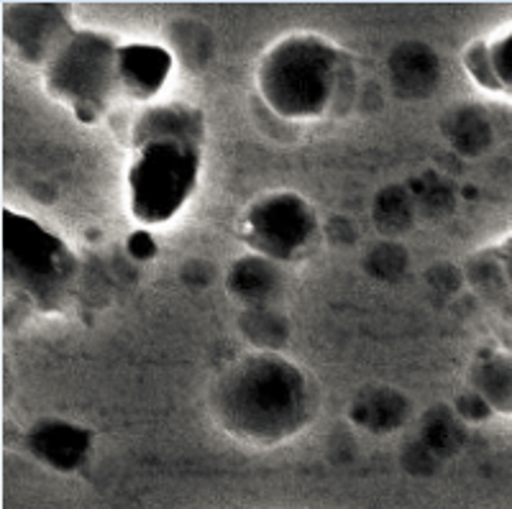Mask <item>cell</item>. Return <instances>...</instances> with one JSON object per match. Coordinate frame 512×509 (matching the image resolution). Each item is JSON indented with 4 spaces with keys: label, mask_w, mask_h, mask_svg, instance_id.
<instances>
[{
    "label": "cell",
    "mask_w": 512,
    "mask_h": 509,
    "mask_svg": "<svg viewBox=\"0 0 512 509\" xmlns=\"http://www.w3.org/2000/svg\"><path fill=\"white\" fill-rule=\"evenodd\" d=\"M472 387L492 410L512 415V356L495 353L482 359L472 371Z\"/></svg>",
    "instance_id": "cell-11"
},
{
    "label": "cell",
    "mask_w": 512,
    "mask_h": 509,
    "mask_svg": "<svg viewBox=\"0 0 512 509\" xmlns=\"http://www.w3.org/2000/svg\"><path fill=\"white\" fill-rule=\"evenodd\" d=\"M484 259H487L489 264H492V269L497 272L500 290L512 300V236H507L502 243H497V246H492L489 251H484Z\"/></svg>",
    "instance_id": "cell-12"
},
{
    "label": "cell",
    "mask_w": 512,
    "mask_h": 509,
    "mask_svg": "<svg viewBox=\"0 0 512 509\" xmlns=\"http://www.w3.org/2000/svg\"><path fill=\"white\" fill-rule=\"evenodd\" d=\"M246 249L272 261H295L318 238V215L297 192H272L244 210L239 228Z\"/></svg>",
    "instance_id": "cell-6"
},
{
    "label": "cell",
    "mask_w": 512,
    "mask_h": 509,
    "mask_svg": "<svg viewBox=\"0 0 512 509\" xmlns=\"http://www.w3.org/2000/svg\"><path fill=\"white\" fill-rule=\"evenodd\" d=\"M126 249H128V254H131V259L149 261L157 256L159 246H157V241H154L152 233L146 231V228H141V231H134L131 236H128Z\"/></svg>",
    "instance_id": "cell-13"
},
{
    "label": "cell",
    "mask_w": 512,
    "mask_h": 509,
    "mask_svg": "<svg viewBox=\"0 0 512 509\" xmlns=\"http://www.w3.org/2000/svg\"><path fill=\"white\" fill-rule=\"evenodd\" d=\"M205 149L203 110L182 100L146 105L131 128L128 210L141 226H162L198 190Z\"/></svg>",
    "instance_id": "cell-1"
},
{
    "label": "cell",
    "mask_w": 512,
    "mask_h": 509,
    "mask_svg": "<svg viewBox=\"0 0 512 509\" xmlns=\"http://www.w3.org/2000/svg\"><path fill=\"white\" fill-rule=\"evenodd\" d=\"M351 75V59L326 36L290 34L262 57L256 87L280 118L313 121L338 103Z\"/></svg>",
    "instance_id": "cell-3"
},
{
    "label": "cell",
    "mask_w": 512,
    "mask_h": 509,
    "mask_svg": "<svg viewBox=\"0 0 512 509\" xmlns=\"http://www.w3.org/2000/svg\"><path fill=\"white\" fill-rule=\"evenodd\" d=\"M318 392L280 353H251L228 366L210 389V412L236 440L274 446L310 425Z\"/></svg>",
    "instance_id": "cell-2"
},
{
    "label": "cell",
    "mask_w": 512,
    "mask_h": 509,
    "mask_svg": "<svg viewBox=\"0 0 512 509\" xmlns=\"http://www.w3.org/2000/svg\"><path fill=\"white\" fill-rule=\"evenodd\" d=\"M80 272V259L57 233L16 210L3 213L6 295L39 315H62L75 300Z\"/></svg>",
    "instance_id": "cell-4"
},
{
    "label": "cell",
    "mask_w": 512,
    "mask_h": 509,
    "mask_svg": "<svg viewBox=\"0 0 512 509\" xmlns=\"http://www.w3.org/2000/svg\"><path fill=\"white\" fill-rule=\"evenodd\" d=\"M464 67L489 93L512 95V29L495 39L472 41L464 49Z\"/></svg>",
    "instance_id": "cell-10"
},
{
    "label": "cell",
    "mask_w": 512,
    "mask_h": 509,
    "mask_svg": "<svg viewBox=\"0 0 512 509\" xmlns=\"http://www.w3.org/2000/svg\"><path fill=\"white\" fill-rule=\"evenodd\" d=\"M175 67L172 52L159 44H123L121 47V87L123 98L149 103L167 85Z\"/></svg>",
    "instance_id": "cell-8"
},
{
    "label": "cell",
    "mask_w": 512,
    "mask_h": 509,
    "mask_svg": "<svg viewBox=\"0 0 512 509\" xmlns=\"http://www.w3.org/2000/svg\"><path fill=\"white\" fill-rule=\"evenodd\" d=\"M75 34L70 6L62 3H18L3 11V36L18 59L47 70L64 41Z\"/></svg>",
    "instance_id": "cell-7"
},
{
    "label": "cell",
    "mask_w": 512,
    "mask_h": 509,
    "mask_svg": "<svg viewBox=\"0 0 512 509\" xmlns=\"http://www.w3.org/2000/svg\"><path fill=\"white\" fill-rule=\"evenodd\" d=\"M26 446L41 463H47L52 469L75 471L88 458L93 433L82 425L64 423V420H44L26 433Z\"/></svg>",
    "instance_id": "cell-9"
},
{
    "label": "cell",
    "mask_w": 512,
    "mask_h": 509,
    "mask_svg": "<svg viewBox=\"0 0 512 509\" xmlns=\"http://www.w3.org/2000/svg\"><path fill=\"white\" fill-rule=\"evenodd\" d=\"M121 41L95 29H75L47 64L44 87L85 126H95L123 100Z\"/></svg>",
    "instance_id": "cell-5"
}]
</instances>
